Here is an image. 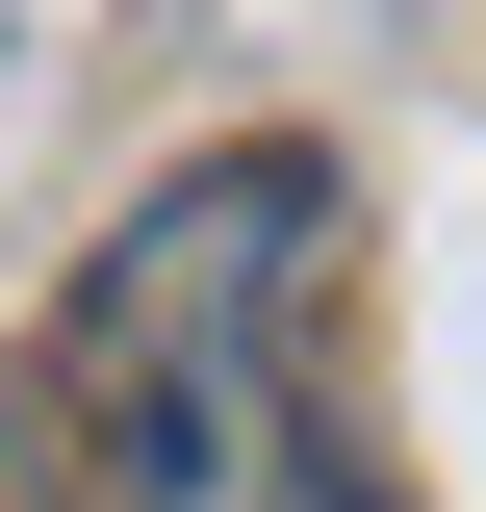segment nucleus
Masks as SVG:
<instances>
[{
	"instance_id": "obj_1",
	"label": "nucleus",
	"mask_w": 486,
	"mask_h": 512,
	"mask_svg": "<svg viewBox=\"0 0 486 512\" xmlns=\"http://www.w3.org/2000/svg\"><path fill=\"white\" fill-rule=\"evenodd\" d=\"M307 308H333V154H205L77 282V436L128 512H256L307 436Z\"/></svg>"
},
{
	"instance_id": "obj_2",
	"label": "nucleus",
	"mask_w": 486,
	"mask_h": 512,
	"mask_svg": "<svg viewBox=\"0 0 486 512\" xmlns=\"http://www.w3.org/2000/svg\"><path fill=\"white\" fill-rule=\"evenodd\" d=\"M0 512H52V436H26V410H0Z\"/></svg>"
}]
</instances>
